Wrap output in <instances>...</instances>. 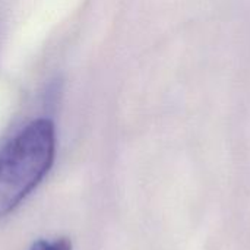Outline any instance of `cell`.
I'll return each mask as SVG.
<instances>
[{
  "mask_svg": "<svg viewBox=\"0 0 250 250\" xmlns=\"http://www.w3.org/2000/svg\"><path fill=\"white\" fill-rule=\"evenodd\" d=\"M56 155V126L35 119L0 148V218L9 215L45 177Z\"/></svg>",
  "mask_w": 250,
  "mask_h": 250,
  "instance_id": "1",
  "label": "cell"
},
{
  "mask_svg": "<svg viewBox=\"0 0 250 250\" xmlns=\"http://www.w3.org/2000/svg\"><path fill=\"white\" fill-rule=\"evenodd\" d=\"M29 250H72V242L67 237H59L54 240L40 239L34 242Z\"/></svg>",
  "mask_w": 250,
  "mask_h": 250,
  "instance_id": "2",
  "label": "cell"
}]
</instances>
